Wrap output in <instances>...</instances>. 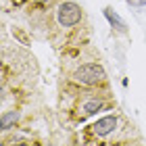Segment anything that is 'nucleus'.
Returning a JSON list of instances; mask_svg holds the SVG:
<instances>
[{
    "instance_id": "6e6552de",
    "label": "nucleus",
    "mask_w": 146,
    "mask_h": 146,
    "mask_svg": "<svg viewBox=\"0 0 146 146\" xmlns=\"http://www.w3.org/2000/svg\"><path fill=\"white\" fill-rule=\"evenodd\" d=\"M38 2H50V0H38Z\"/></svg>"
},
{
    "instance_id": "423d86ee",
    "label": "nucleus",
    "mask_w": 146,
    "mask_h": 146,
    "mask_svg": "<svg viewBox=\"0 0 146 146\" xmlns=\"http://www.w3.org/2000/svg\"><path fill=\"white\" fill-rule=\"evenodd\" d=\"M98 109H102V100H88L84 104V111L88 113V115H92V113H96Z\"/></svg>"
},
{
    "instance_id": "39448f33",
    "label": "nucleus",
    "mask_w": 146,
    "mask_h": 146,
    "mask_svg": "<svg viewBox=\"0 0 146 146\" xmlns=\"http://www.w3.org/2000/svg\"><path fill=\"white\" fill-rule=\"evenodd\" d=\"M17 119H19V113H17V111L2 113V129H11V125L17 123Z\"/></svg>"
},
{
    "instance_id": "f03ea898",
    "label": "nucleus",
    "mask_w": 146,
    "mask_h": 146,
    "mask_svg": "<svg viewBox=\"0 0 146 146\" xmlns=\"http://www.w3.org/2000/svg\"><path fill=\"white\" fill-rule=\"evenodd\" d=\"M56 19L63 27H73L82 21V6L75 2H63L56 11Z\"/></svg>"
},
{
    "instance_id": "20e7f679",
    "label": "nucleus",
    "mask_w": 146,
    "mask_h": 146,
    "mask_svg": "<svg viewBox=\"0 0 146 146\" xmlns=\"http://www.w3.org/2000/svg\"><path fill=\"white\" fill-rule=\"evenodd\" d=\"M104 17L109 19V23H111L117 31H121V34H125V31H127V25H125V21H123V19L111 9V6H107V9H104Z\"/></svg>"
},
{
    "instance_id": "0eeeda50",
    "label": "nucleus",
    "mask_w": 146,
    "mask_h": 146,
    "mask_svg": "<svg viewBox=\"0 0 146 146\" xmlns=\"http://www.w3.org/2000/svg\"><path fill=\"white\" fill-rule=\"evenodd\" d=\"M131 6H146V0H127Z\"/></svg>"
},
{
    "instance_id": "f257e3e1",
    "label": "nucleus",
    "mask_w": 146,
    "mask_h": 146,
    "mask_svg": "<svg viewBox=\"0 0 146 146\" xmlns=\"http://www.w3.org/2000/svg\"><path fill=\"white\" fill-rule=\"evenodd\" d=\"M104 77H107V73L96 63H86L82 67H77L75 73H73V79H75L77 84H84V86H96V84H100Z\"/></svg>"
},
{
    "instance_id": "7ed1b4c3",
    "label": "nucleus",
    "mask_w": 146,
    "mask_h": 146,
    "mask_svg": "<svg viewBox=\"0 0 146 146\" xmlns=\"http://www.w3.org/2000/svg\"><path fill=\"white\" fill-rule=\"evenodd\" d=\"M117 123H119V121H117V117L107 115V117L98 119V121L94 123V134H96V136H109L111 131H115Z\"/></svg>"
}]
</instances>
